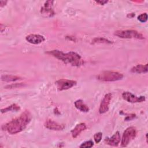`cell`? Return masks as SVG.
Segmentation results:
<instances>
[{
  "label": "cell",
  "instance_id": "3",
  "mask_svg": "<svg viewBox=\"0 0 148 148\" xmlns=\"http://www.w3.org/2000/svg\"><path fill=\"white\" fill-rule=\"evenodd\" d=\"M123 75L118 72L106 71L99 73L97 79L102 82H115L122 79Z\"/></svg>",
  "mask_w": 148,
  "mask_h": 148
},
{
  "label": "cell",
  "instance_id": "24",
  "mask_svg": "<svg viewBox=\"0 0 148 148\" xmlns=\"http://www.w3.org/2000/svg\"><path fill=\"white\" fill-rule=\"evenodd\" d=\"M108 1H95V2L98 3H99L100 5H105V3H106Z\"/></svg>",
  "mask_w": 148,
  "mask_h": 148
},
{
  "label": "cell",
  "instance_id": "16",
  "mask_svg": "<svg viewBox=\"0 0 148 148\" xmlns=\"http://www.w3.org/2000/svg\"><path fill=\"white\" fill-rule=\"evenodd\" d=\"M21 77L17 76H14V75H5L1 76V80L2 81L6 82H15L17 80H21Z\"/></svg>",
  "mask_w": 148,
  "mask_h": 148
},
{
  "label": "cell",
  "instance_id": "19",
  "mask_svg": "<svg viewBox=\"0 0 148 148\" xmlns=\"http://www.w3.org/2000/svg\"><path fill=\"white\" fill-rule=\"evenodd\" d=\"M94 146V143L92 140H87L82 143L80 145V147H86V148H90Z\"/></svg>",
  "mask_w": 148,
  "mask_h": 148
},
{
  "label": "cell",
  "instance_id": "5",
  "mask_svg": "<svg viewBox=\"0 0 148 148\" xmlns=\"http://www.w3.org/2000/svg\"><path fill=\"white\" fill-rule=\"evenodd\" d=\"M136 129L134 127H130L126 128L123 132L121 140V145L123 147H126L131 140L135 139L136 136Z\"/></svg>",
  "mask_w": 148,
  "mask_h": 148
},
{
  "label": "cell",
  "instance_id": "20",
  "mask_svg": "<svg viewBox=\"0 0 148 148\" xmlns=\"http://www.w3.org/2000/svg\"><path fill=\"white\" fill-rule=\"evenodd\" d=\"M138 20L141 23H145L147 20V14L146 13H142L138 16Z\"/></svg>",
  "mask_w": 148,
  "mask_h": 148
},
{
  "label": "cell",
  "instance_id": "2",
  "mask_svg": "<svg viewBox=\"0 0 148 148\" xmlns=\"http://www.w3.org/2000/svg\"><path fill=\"white\" fill-rule=\"evenodd\" d=\"M46 53L62 61L65 64H69L73 66H80L84 64V61L81 56L73 51L65 53L58 50H53L46 52Z\"/></svg>",
  "mask_w": 148,
  "mask_h": 148
},
{
  "label": "cell",
  "instance_id": "17",
  "mask_svg": "<svg viewBox=\"0 0 148 148\" xmlns=\"http://www.w3.org/2000/svg\"><path fill=\"white\" fill-rule=\"evenodd\" d=\"M20 109V106L17 105L16 103H13L5 108H3V109H2L1 110V112L2 113H6V112H12V111H15V112H17L18 110H19Z\"/></svg>",
  "mask_w": 148,
  "mask_h": 148
},
{
  "label": "cell",
  "instance_id": "18",
  "mask_svg": "<svg viewBox=\"0 0 148 148\" xmlns=\"http://www.w3.org/2000/svg\"><path fill=\"white\" fill-rule=\"evenodd\" d=\"M92 43H109V44H111L113 42H112V41L106 39L105 38H101V37H98V38H95L94 39H93V40H92Z\"/></svg>",
  "mask_w": 148,
  "mask_h": 148
},
{
  "label": "cell",
  "instance_id": "21",
  "mask_svg": "<svg viewBox=\"0 0 148 148\" xmlns=\"http://www.w3.org/2000/svg\"><path fill=\"white\" fill-rule=\"evenodd\" d=\"M24 86V84L22 83H14L10 85H7L5 87V88H19Z\"/></svg>",
  "mask_w": 148,
  "mask_h": 148
},
{
  "label": "cell",
  "instance_id": "11",
  "mask_svg": "<svg viewBox=\"0 0 148 148\" xmlns=\"http://www.w3.org/2000/svg\"><path fill=\"white\" fill-rule=\"evenodd\" d=\"M121 140L120 134L119 131L116 132V133L112 136L110 138H106L104 140V142L109 146H117Z\"/></svg>",
  "mask_w": 148,
  "mask_h": 148
},
{
  "label": "cell",
  "instance_id": "7",
  "mask_svg": "<svg viewBox=\"0 0 148 148\" xmlns=\"http://www.w3.org/2000/svg\"><path fill=\"white\" fill-rule=\"evenodd\" d=\"M53 3L54 1H47L45 2L43 6L40 9V13L43 16L51 17L55 14V12L52 8Z\"/></svg>",
  "mask_w": 148,
  "mask_h": 148
},
{
  "label": "cell",
  "instance_id": "6",
  "mask_svg": "<svg viewBox=\"0 0 148 148\" xmlns=\"http://www.w3.org/2000/svg\"><path fill=\"white\" fill-rule=\"evenodd\" d=\"M77 82L73 80H68L62 79L56 82V84L59 91H63L69 89L72 87L76 86Z\"/></svg>",
  "mask_w": 148,
  "mask_h": 148
},
{
  "label": "cell",
  "instance_id": "25",
  "mask_svg": "<svg viewBox=\"0 0 148 148\" xmlns=\"http://www.w3.org/2000/svg\"><path fill=\"white\" fill-rule=\"evenodd\" d=\"M6 3H7V1H0V6H1V7H3V6H5Z\"/></svg>",
  "mask_w": 148,
  "mask_h": 148
},
{
  "label": "cell",
  "instance_id": "23",
  "mask_svg": "<svg viewBox=\"0 0 148 148\" xmlns=\"http://www.w3.org/2000/svg\"><path fill=\"white\" fill-rule=\"evenodd\" d=\"M135 117H136V114H128V116H127L126 117V118L125 119V121L131 120L133 119H134Z\"/></svg>",
  "mask_w": 148,
  "mask_h": 148
},
{
  "label": "cell",
  "instance_id": "1",
  "mask_svg": "<svg viewBox=\"0 0 148 148\" xmlns=\"http://www.w3.org/2000/svg\"><path fill=\"white\" fill-rule=\"evenodd\" d=\"M32 119V115L28 110H24L18 117L3 124L2 129L10 134H16L23 131Z\"/></svg>",
  "mask_w": 148,
  "mask_h": 148
},
{
  "label": "cell",
  "instance_id": "15",
  "mask_svg": "<svg viewBox=\"0 0 148 148\" xmlns=\"http://www.w3.org/2000/svg\"><path fill=\"white\" fill-rule=\"evenodd\" d=\"M74 104L75 108L82 112H88L90 110L89 108L84 103L82 99L76 100Z\"/></svg>",
  "mask_w": 148,
  "mask_h": 148
},
{
  "label": "cell",
  "instance_id": "4",
  "mask_svg": "<svg viewBox=\"0 0 148 148\" xmlns=\"http://www.w3.org/2000/svg\"><path fill=\"white\" fill-rule=\"evenodd\" d=\"M114 35L120 38L124 39H136L143 40L145 39L144 36L135 30H123L116 31Z\"/></svg>",
  "mask_w": 148,
  "mask_h": 148
},
{
  "label": "cell",
  "instance_id": "12",
  "mask_svg": "<svg viewBox=\"0 0 148 148\" xmlns=\"http://www.w3.org/2000/svg\"><path fill=\"white\" fill-rule=\"evenodd\" d=\"M25 40L34 45H38L44 42L45 38L43 36L39 34H29L25 37Z\"/></svg>",
  "mask_w": 148,
  "mask_h": 148
},
{
  "label": "cell",
  "instance_id": "10",
  "mask_svg": "<svg viewBox=\"0 0 148 148\" xmlns=\"http://www.w3.org/2000/svg\"><path fill=\"white\" fill-rule=\"evenodd\" d=\"M45 127L50 130L61 131L65 128V125L59 124L51 119H47L45 123Z\"/></svg>",
  "mask_w": 148,
  "mask_h": 148
},
{
  "label": "cell",
  "instance_id": "9",
  "mask_svg": "<svg viewBox=\"0 0 148 148\" xmlns=\"http://www.w3.org/2000/svg\"><path fill=\"white\" fill-rule=\"evenodd\" d=\"M111 99H112L111 93H108L105 94L99 105V113L100 114L105 113L108 111L109 106Z\"/></svg>",
  "mask_w": 148,
  "mask_h": 148
},
{
  "label": "cell",
  "instance_id": "13",
  "mask_svg": "<svg viewBox=\"0 0 148 148\" xmlns=\"http://www.w3.org/2000/svg\"><path fill=\"white\" fill-rule=\"evenodd\" d=\"M86 128V125L84 123H80L77 124L75 127L71 131V135L73 138L77 137L79 134Z\"/></svg>",
  "mask_w": 148,
  "mask_h": 148
},
{
  "label": "cell",
  "instance_id": "22",
  "mask_svg": "<svg viewBox=\"0 0 148 148\" xmlns=\"http://www.w3.org/2000/svg\"><path fill=\"white\" fill-rule=\"evenodd\" d=\"M102 133L101 132H97L96 134H94V139L95 142L96 143H99L101 139H102Z\"/></svg>",
  "mask_w": 148,
  "mask_h": 148
},
{
  "label": "cell",
  "instance_id": "14",
  "mask_svg": "<svg viewBox=\"0 0 148 148\" xmlns=\"http://www.w3.org/2000/svg\"><path fill=\"white\" fill-rule=\"evenodd\" d=\"M148 71L147 69V64L145 65L143 64H138L134 67H132L131 69V72L132 73H147Z\"/></svg>",
  "mask_w": 148,
  "mask_h": 148
},
{
  "label": "cell",
  "instance_id": "8",
  "mask_svg": "<svg viewBox=\"0 0 148 148\" xmlns=\"http://www.w3.org/2000/svg\"><path fill=\"white\" fill-rule=\"evenodd\" d=\"M123 98L130 103H138L145 101L146 98L144 96L137 97L130 92L125 91L122 94Z\"/></svg>",
  "mask_w": 148,
  "mask_h": 148
}]
</instances>
